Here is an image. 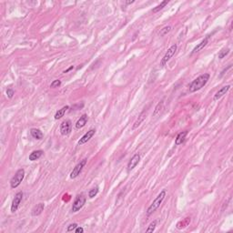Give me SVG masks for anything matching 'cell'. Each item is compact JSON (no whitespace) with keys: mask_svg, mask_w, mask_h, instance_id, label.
Instances as JSON below:
<instances>
[{"mask_svg":"<svg viewBox=\"0 0 233 233\" xmlns=\"http://www.w3.org/2000/svg\"><path fill=\"white\" fill-rule=\"evenodd\" d=\"M24 177H25V170L24 169H19L16 172L15 176L11 178L10 180V186L12 188H17L21 182L23 181L24 179Z\"/></svg>","mask_w":233,"mask_h":233,"instance_id":"cell-4","label":"cell"},{"mask_svg":"<svg viewBox=\"0 0 233 233\" xmlns=\"http://www.w3.org/2000/svg\"><path fill=\"white\" fill-rule=\"evenodd\" d=\"M210 80V74L205 73L200 75L199 77H198L196 79H194L190 85H189V92H196L199 89H201L202 88H204L206 86V84L208 83V81Z\"/></svg>","mask_w":233,"mask_h":233,"instance_id":"cell-1","label":"cell"},{"mask_svg":"<svg viewBox=\"0 0 233 233\" xmlns=\"http://www.w3.org/2000/svg\"><path fill=\"white\" fill-rule=\"evenodd\" d=\"M177 45H173V46H171V47L168 49V51H167L166 54L164 55L163 58L161 59V62H160V66H164L170 61V59L174 56V54L176 53V51H177Z\"/></svg>","mask_w":233,"mask_h":233,"instance_id":"cell-6","label":"cell"},{"mask_svg":"<svg viewBox=\"0 0 233 233\" xmlns=\"http://www.w3.org/2000/svg\"><path fill=\"white\" fill-rule=\"evenodd\" d=\"M145 112H146V111L144 110V111L140 114V116H138V118L137 119V121L134 123V125H133V127H132V129L137 128V127H138L141 124V122H142V121L144 120V118H145Z\"/></svg>","mask_w":233,"mask_h":233,"instance_id":"cell-20","label":"cell"},{"mask_svg":"<svg viewBox=\"0 0 233 233\" xmlns=\"http://www.w3.org/2000/svg\"><path fill=\"white\" fill-rule=\"evenodd\" d=\"M14 94H15V92H14V90H13L12 88H8V89L6 90V95H7V97H8L9 99H12L13 96H14Z\"/></svg>","mask_w":233,"mask_h":233,"instance_id":"cell-28","label":"cell"},{"mask_svg":"<svg viewBox=\"0 0 233 233\" xmlns=\"http://www.w3.org/2000/svg\"><path fill=\"white\" fill-rule=\"evenodd\" d=\"M68 109H69L68 106H65V107H63L62 109H58V111H57V113L55 114V119H60L62 116H64L65 113L66 112V110H67Z\"/></svg>","mask_w":233,"mask_h":233,"instance_id":"cell-18","label":"cell"},{"mask_svg":"<svg viewBox=\"0 0 233 233\" xmlns=\"http://www.w3.org/2000/svg\"><path fill=\"white\" fill-rule=\"evenodd\" d=\"M87 122H88V116H87L86 114H84V115H82V116H80L79 119L77 121V123H76V128L80 129V128L84 127L86 126Z\"/></svg>","mask_w":233,"mask_h":233,"instance_id":"cell-14","label":"cell"},{"mask_svg":"<svg viewBox=\"0 0 233 233\" xmlns=\"http://www.w3.org/2000/svg\"><path fill=\"white\" fill-rule=\"evenodd\" d=\"M166 195H167V191H166L165 189H163V190L158 195V197L154 199V201L151 203V205H150V206L148 208V210H147V215H148V216H150L152 213H154V212L160 208V206L161 205L162 201L164 200Z\"/></svg>","mask_w":233,"mask_h":233,"instance_id":"cell-2","label":"cell"},{"mask_svg":"<svg viewBox=\"0 0 233 233\" xmlns=\"http://www.w3.org/2000/svg\"><path fill=\"white\" fill-rule=\"evenodd\" d=\"M209 39H210V36H208V37H206L199 44H198L194 48H193V50H192V52H191V55H193V54H196V53H198V52H199L200 50H202L207 45H208V43H209Z\"/></svg>","mask_w":233,"mask_h":233,"instance_id":"cell-12","label":"cell"},{"mask_svg":"<svg viewBox=\"0 0 233 233\" xmlns=\"http://www.w3.org/2000/svg\"><path fill=\"white\" fill-rule=\"evenodd\" d=\"M77 227V223H73V224H70L68 227H67V231H75L76 230V228Z\"/></svg>","mask_w":233,"mask_h":233,"instance_id":"cell-27","label":"cell"},{"mask_svg":"<svg viewBox=\"0 0 233 233\" xmlns=\"http://www.w3.org/2000/svg\"><path fill=\"white\" fill-rule=\"evenodd\" d=\"M134 2H135V1H134V0H133V1H127V2H126V4H127V5H129V4H133V3H134Z\"/></svg>","mask_w":233,"mask_h":233,"instance_id":"cell-31","label":"cell"},{"mask_svg":"<svg viewBox=\"0 0 233 233\" xmlns=\"http://www.w3.org/2000/svg\"><path fill=\"white\" fill-rule=\"evenodd\" d=\"M83 231H84V229H83L82 227H78V226H77V227L76 228V230H75V232L76 233H82Z\"/></svg>","mask_w":233,"mask_h":233,"instance_id":"cell-29","label":"cell"},{"mask_svg":"<svg viewBox=\"0 0 233 233\" xmlns=\"http://www.w3.org/2000/svg\"><path fill=\"white\" fill-rule=\"evenodd\" d=\"M71 69H73V66H70V67H69L68 69H66V71H64V73H67V72H68V71H70Z\"/></svg>","mask_w":233,"mask_h":233,"instance_id":"cell-30","label":"cell"},{"mask_svg":"<svg viewBox=\"0 0 233 233\" xmlns=\"http://www.w3.org/2000/svg\"><path fill=\"white\" fill-rule=\"evenodd\" d=\"M95 133H96V129L95 128H91V129H89L83 137H81V138L78 140V145L79 146H81V145H83V144H85V143H87L88 140H90V138H92V137L95 135Z\"/></svg>","mask_w":233,"mask_h":233,"instance_id":"cell-9","label":"cell"},{"mask_svg":"<svg viewBox=\"0 0 233 233\" xmlns=\"http://www.w3.org/2000/svg\"><path fill=\"white\" fill-rule=\"evenodd\" d=\"M229 53H230V48H223V49H221V50L219 52V58H220V59L224 58Z\"/></svg>","mask_w":233,"mask_h":233,"instance_id":"cell-22","label":"cell"},{"mask_svg":"<svg viewBox=\"0 0 233 233\" xmlns=\"http://www.w3.org/2000/svg\"><path fill=\"white\" fill-rule=\"evenodd\" d=\"M230 88H231V85H227V86H224V87H222L221 88H220V89L216 92V94L214 95L213 100H214V101H217V100L220 99L224 95H226V93L230 90Z\"/></svg>","mask_w":233,"mask_h":233,"instance_id":"cell-11","label":"cell"},{"mask_svg":"<svg viewBox=\"0 0 233 233\" xmlns=\"http://www.w3.org/2000/svg\"><path fill=\"white\" fill-rule=\"evenodd\" d=\"M60 85H61V81H60L59 79H56V80H54V81L51 83L50 88H58Z\"/></svg>","mask_w":233,"mask_h":233,"instance_id":"cell-26","label":"cell"},{"mask_svg":"<svg viewBox=\"0 0 233 233\" xmlns=\"http://www.w3.org/2000/svg\"><path fill=\"white\" fill-rule=\"evenodd\" d=\"M72 130V122L69 119H66L64 120L59 127V131L61 133V135L63 136H67L70 134Z\"/></svg>","mask_w":233,"mask_h":233,"instance_id":"cell-5","label":"cell"},{"mask_svg":"<svg viewBox=\"0 0 233 233\" xmlns=\"http://www.w3.org/2000/svg\"><path fill=\"white\" fill-rule=\"evenodd\" d=\"M169 0H166V1H163V2H161L159 5H157L156 7H154L153 9H152V12L153 13H157V12H159V11H160L161 9H163L168 4H169Z\"/></svg>","mask_w":233,"mask_h":233,"instance_id":"cell-19","label":"cell"},{"mask_svg":"<svg viewBox=\"0 0 233 233\" xmlns=\"http://www.w3.org/2000/svg\"><path fill=\"white\" fill-rule=\"evenodd\" d=\"M43 155V151L42 150H35L33 151L30 155H29V160L30 161H36L38 160H39Z\"/></svg>","mask_w":233,"mask_h":233,"instance_id":"cell-17","label":"cell"},{"mask_svg":"<svg viewBox=\"0 0 233 233\" xmlns=\"http://www.w3.org/2000/svg\"><path fill=\"white\" fill-rule=\"evenodd\" d=\"M187 135H188V131H182V132H180V133L177 136V138H176V139H175V145H177V146L181 145V144L184 142V140H185Z\"/></svg>","mask_w":233,"mask_h":233,"instance_id":"cell-16","label":"cell"},{"mask_svg":"<svg viewBox=\"0 0 233 233\" xmlns=\"http://www.w3.org/2000/svg\"><path fill=\"white\" fill-rule=\"evenodd\" d=\"M170 30H171V27H170V26L165 27L164 28H162V29L160 30V36H165V35H167V34H168Z\"/></svg>","mask_w":233,"mask_h":233,"instance_id":"cell-25","label":"cell"},{"mask_svg":"<svg viewBox=\"0 0 233 233\" xmlns=\"http://www.w3.org/2000/svg\"><path fill=\"white\" fill-rule=\"evenodd\" d=\"M156 226H157V220H154L152 221L149 225V228L146 230V232H153L156 229Z\"/></svg>","mask_w":233,"mask_h":233,"instance_id":"cell-23","label":"cell"},{"mask_svg":"<svg viewBox=\"0 0 233 233\" xmlns=\"http://www.w3.org/2000/svg\"><path fill=\"white\" fill-rule=\"evenodd\" d=\"M86 200H87V198L83 193L78 194L72 204V207H71L72 212H77L78 210H80L83 208V206L85 205Z\"/></svg>","mask_w":233,"mask_h":233,"instance_id":"cell-3","label":"cell"},{"mask_svg":"<svg viewBox=\"0 0 233 233\" xmlns=\"http://www.w3.org/2000/svg\"><path fill=\"white\" fill-rule=\"evenodd\" d=\"M44 208H45V204H44V203H38V204H37V205L32 209V210H31L32 216L36 217V216L40 215V214L42 213Z\"/></svg>","mask_w":233,"mask_h":233,"instance_id":"cell-13","label":"cell"},{"mask_svg":"<svg viewBox=\"0 0 233 233\" xmlns=\"http://www.w3.org/2000/svg\"><path fill=\"white\" fill-rule=\"evenodd\" d=\"M139 161H140V155H139L138 153H136V154L129 160V161H128V163H127V170H134V169L137 167V165L139 163Z\"/></svg>","mask_w":233,"mask_h":233,"instance_id":"cell-10","label":"cell"},{"mask_svg":"<svg viewBox=\"0 0 233 233\" xmlns=\"http://www.w3.org/2000/svg\"><path fill=\"white\" fill-rule=\"evenodd\" d=\"M98 193H99V188H92V189L89 190V192H88V197H89L90 199H93L94 197H96V196L98 195Z\"/></svg>","mask_w":233,"mask_h":233,"instance_id":"cell-24","label":"cell"},{"mask_svg":"<svg viewBox=\"0 0 233 233\" xmlns=\"http://www.w3.org/2000/svg\"><path fill=\"white\" fill-rule=\"evenodd\" d=\"M86 163H87V160H86V159L83 160H81V161L73 169L72 172L70 173V178L74 179V178H76L78 175L80 174L81 171H82V170H83V168L85 167Z\"/></svg>","mask_w":233,"mask_h":233,"instance_id":"cell-8","label":"cell"},{"mask_svg":"<svg viewBox=\"0 0 233 233\" xmlns=\"http://www.w3.org/2000/svg\"><path fill=\"white\" fill-rule=\"evenodd\" d=\"M22 199H23V192L22 191H19L15 195V198H14V199L12 201V205H11V212L12 213H15L17 210L19 205L22 201Z\"/></svg>","mask_w":233,"mask_h":233,"instance_id":"cell-7","label":"cell"},{"mask_svg":"<svg viewBox=\"0 0 233 233\" xmlns=\"http://www.w3.org/2000/svg\"><path fill=\"white\" fill-rule=\"evenodd\" d=\"M30 134H31V136H32L34 138L38 139V140H40V139H42V138H44V134H43L42 131H41L40 129H38V128H32V129L30 130Z\"/></svg>","mask_w":233,"mask_h":233,"instance_id":"cell-15","label":"cell"},{"mask_svg":"<svg viewBox=\"0 0 233 233\" xmlns=\"http://www.w3.org/2000/svg\"><path fill=\"white\" fill-rule=\"evenodd\" d=\"M163 105H164V101L162 100V101H160L159 104H158V106L156 107V109H155V110H154V112H153V116H157V115H159V114H160V110H161V109L163 108Z\"/></svg>","mask_w":233,"mask_h":233,"instance_id":"cell-21","label":"cell"}]
</instances>
